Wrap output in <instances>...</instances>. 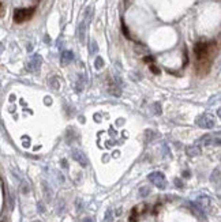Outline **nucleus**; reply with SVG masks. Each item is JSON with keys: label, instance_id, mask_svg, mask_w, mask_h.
I'll return each mask as SVG.
<instances>
[{"label": "nucleus", "instance_id": "nucleus-9", "mask_svg": "<svg viewBox=\"0 0 221 222\" xmlns=\"http://www.w3.org/2000/svg\"><path fill=\"white\" fill-rule=\"evenodd\" d=\"M86 27L87 25L85 22H81L79 26H78V30H77V34H78V38H79V42H85V38H86Z\"/></svg>", "mask_w": 221, "mask_h": 222}, {"label": "nucleus", "instance_id": "nucleus-22", "mask_svg": "<svg viewBox=\"0 0 221 222\" xmlns=\"http://www.w3.org/2000/svg\"><path fill=\"white\" fill-rule=\"evenodd\" d=\"M150 70H152V72H153V74H156V75H158L160 72H161V71H160V68L156 67L154 64H150Z\"/></svg>", "mask_w": 221, "mask_h": 222}, {"label": "nucleus", "instance_id": "nucleus-8", "mask_svg": "<svg viewBox=\"0 0 221 222\" xmlns=\"http://www.w3.org/2000/svg\"><path fill=\"white\" fill-rule=\"evenodd\" d=\"M72 60H74V53H72V52H71V50H63L62 56H60V64H62L63 67H66V65H68Z\"/></svg>", "mask_w": 221, "mask_h": 222}, {"label": "nucleus", "instance_id": "nucleus-14", "mask_svg": "<svg viewBox=\"0 0 221 222\" xmlns=\"http://www.w3.org/2000/svg\"><path fill=\"white\" fill-rule=\"evenodd\" d=\"M83 87H85V85H83V76L79 75V78H78V80H77V85H75V90H77L78 93H81L83 90Z\"/></svg>", "mask_w": 221, "mask_h": 222}, {"label": "nucleus", "instance_id": "nucleus-11", "mask_svg": "<svg viewBox=\"0 0 221 222\" xmlns=\"http://www.w3.org/2000/svg\"><path fill=\"white\" fill-rule=\"evenodd\" d=\"M93 15H94V11H93V7H86L85 12H83V22H85L86 25H89L91 22V18H93Z\"/></svg>", "mask_w": 221, "mask_h": 222}, {"label": "nucleus", "instance_id": "nucleus-6", "mask_svg": "<svg viewBox=\"0 0 221 222\" xmlns=\"http://www.w3.org/2000/svg\"><path fill=\"white\" fill-rule=\"evenodd\" d=\"M197 125L201 128H212V127H214V118L210 115H207V113L201 115L197 118Z\"/></svg>", "mask_w": 221, "mask_h": 222}, {"label": "nucleus", "instance_id": "nucleus-2", "mask_svg": "<svg viewBox=\"0 0 221 222\" xmlns=\"http://www.w3.org/2000/svg\"><path fill=\"white\" fill-rule=\"evenodd\" d=\"M35 12V7H30V8H17L14 11V22L15 23H23V22L29 21Z\"/></svg>", "mask_w": 221, "mask_h": 222}, {"label": "nucleus", "instance_id": "nucleus-10", "mask_svg": "<svg viewBox=\"0 0 221 222\" xmlns=\"http://www.w3.org/2000/svg\"><path fill=\"white\" fill-rule=\"evenodd\" d=\"M186 153H187L189 157H197V155L201 154V147H199V146H197V145L189 146V147L186 148Z\"/></svg>", "mask_w": 221, "mask_h": 222}, {"label": "nucleus", "instance_id": "nucleus-24", "mask_svg": "<svg viewBox=\"0 0 221 222\" xmlns=\"http://www.w3.org/2000/svg\"><path fill=\"white\" fill-rule=\"evenodd\" d=\"M143 60H145V63H153V60H154V59H153L152 56H146Z\"/></svg>", "mask_w": 221, "mask_h": 222}, {"label": "nucleus", "instance_id": "nucleus-3", "mask_svg": "<svg viewBox=\"0 0 221 222\" xmlns=\"http://www.w3.org/2000/svg\"><path fill=\"white\" fill-rule=\"evenodd\" d=\"M147 180L150 181L153 185H156L160 190H165L167 188V178H165L162 172H152L147 176Z\"/></svg>", "mask_w": 221, "mask_h": 222}, {"label": "nucleus", "instance_id": "nucleus-16", "mask_svg": "<svg viewBox=\"0 0 221 222\" xmlns=\"http://www.w3.org/2000/svg\"><path fill=\"white\" fill-rule=\"evenodd\" d=\"M103 65H104V60H103V57H96V60H94V68L96 70H101L103 68Z\"/></svg>", "mask_w": 221, "mask_h": 222}, {"label": "nucleus", "instance_id": "nucleus-12", "mask_svg": "<svg viewBox=\"0 0 221 222\" xmlns=\"http://www.w3.org/2000/svg\"><path fill=\"white\" fill-rule=\"evenodd\" d=\"M190 207H191V210L194 211L195 215H197V217H199V218H205V213H204L202 210H201V208L198 207V206H197L195 203H191V204H190Z\"/></svg>", "mask_w": 221, "mask_h": 222}, {"label": "nucleus", "instance_id": "nucleus-26", "mask_svg": "<svg viewBox=\"0 0 221 222\" xmlns=\"http://www.w3.org/2000/svg\"><path fill=\"white\" fill-rule=\"evenodd\" d=\"M82 222H93V219H91V218H83Z\"/></svg>", "mask_w": 221, "mask_h": 222}, {"label": "nucleus", "instance_id": "nucleus-4", "mask_svg": "<svg viewBox=\"0 0 221 222\" xmlns=\"http://www.w3.org/2000/svg\"><path fill=\"white\" fill-rule=\"evenodd\" d=\"M41 64H42V57L40 56V55H33L29 59V62H27L26 68L29 72L37 74V72L40 71V68H41Z\"/></svg>", "mask_w": 221, "mask_h": 222}, {"label": "nucleus", "instance_id": "nucleus-18", "mask_svg": "<svg viewBox=\"0 0 221 222\" xmlns=\"http://www.w3.org/2000/svg\"><path fill=\"white\" fill-rule=\"evenodd\" d=\"M98 52V45H97V41L94 40H91L90 41V53H96Z\"/></svg>", "mask_w": 221, "mask_h": 222}, {"label": "nucleus", "instance_id": "nucleus-21", "mask_svg": "<svg viewBox=\"0 0 221 222\" xmlns=\"http://www.w3.org/2000/svg\"><path fill=\"white\" fill-rule=\"evenodd\" d=\"M105 221H106V222H112V210H111V208H108V210H106Z\"/></svg>", "mask_w": 221, "mask_h": 222}, {"label": "nucleus", "instance_id": "nucleus-15", "mask_svg": "<svg viewBox=\"0 0 221 222\" xmlns=\"http://www.w3.org/2000/svg\"><path fill=\"white\" fill-rule=\"evenodd\" d=\"M138 221V207H134L131 210V215H130V222H137Z\"/></svg>", "mask_w": 221, "mask_h": 222}, {"label": "nucleus", "instance_id": "nucleus-7", "mask_svg": "<svg viewBox=\"0 0 221 222\" xmlns=\"http://www.w3.org/2000/svg\"><path fill=\"white\" fill-rule=\"evenodd\" d=\"M194 203L197 204L204 213H207V211L210 210V207H212V200H210V198H207V196H199V198L197 199V202H194Z\"/></svg>", "mask_w": 221, "mask_h": 222}, {"label": "nucleus", "instance_id": "nucleus-17", "mask_svg": "<svg viewBox=\"0 0 221 222\" xmlns=\"http://www.w3.org/2000/svg\"><path fill=\"white\" fill-rule=\"evenodd\" d=\"M121 32H123V34L127 37L128 40H131V37H130V32H128V29H127V26H126V23H124V19L121 18Z\"/></svg>", "mask_w": 221, "mask_h": 222}, {"label": "nucleus", "instance_id": "nucleus-20", "mask_svg": "<svg viewBox=\"0 0 221 222\" xmlns=\"http://www.w3.org/2000/svg\"><path fill=\"white\" fill-rule=\"evenodd\" d=\"M218 180H220V168H217L214 170V172H213V175H212V181L213 183H218Z\"/></svg>", "mask_w": 221, "mask_h": 222}, {"label": "nucleus", "instance_id": "nucleus-19", "mask_svg": "<svg viewBox=\"0 0 221 222\" xmlns=\"http://www.w3.org/2000/svg\"><path fill=\"white\" fill-rule=\"evenodd\" d=\"M149 194H150V188H149V187H142L141 190H139V195H141L142 198L147 196Z\"/></svg>", "mask_w": 221, "mask_h": 222}, {"label": "nucleus", "instance_id": "nucleus-13", "mask_svg": "<svg viewBox=\"0 0 221 222\" xmlns=\"http://www.w3.org/2000/svg\"><path fill=\"white\" fill-rule=\"evenodd\" d=\"M59 83H60V79L57 76H53V78H51V79H49V86L53 87V89H56V90L59 89V86H60Z\"/></svg>", "mask_w": 221, "mask_h": 222}, {"label": "nucleus", "instance_id": "nucleus-25", "mask_svg": "<svg viewBox=\"0 0 221 222\" xmlns=\"http://www.w3.org/2000/svg\"><path fill=\"white\" fill-rule=\"evenodd\" d=\"M175 184H176L177 187H183V183H180L179 178H176V180H175Z\"/></svg>", "mask_w": 221, "mask_h": 222}, {"label": "nucleus", "instance_id": "nucleus-5", "mask_svg": "<svg viewBox=\"0 0 221 222\" xmlns=\"http://www.w3.org/2000/svg\"><path fill=\"white\" fill-rule=\"evenodd\" d=\"M71 157H72V160L77 161L81 166H83V168L87 166V164H89L87 157H86V154L82 150H79V148H72V150H71Z\"/></svg>", "mask_w": 221, "mask_h": 222}, {"label": "nucleus", "instance_id": "nucleus-1", "mask_svg": "<svg viewBox=\"0 0 221 222\" xmlns=\"http://www.w3.org/2000/svg\"><path fill=\"white\" fill-rule=\"evenodd\" d=\"M195 68L199 75H206L216 56V41L197 42L194 46Z\"/></svg>", "mask_w": 221, "mask_h": 222}, {"label": "nucleus", "instance_id": "nucleus-23", "mask_svg": "<svg viewBox=\"0 0 221 222\" xmlns=\"http://www.w3.org/2000/svg\"><path fill=\"white\" fill-rule=\"evenodd\" d=\"M4 14H6V10H4L3 3L0 2V18H3V16H4Z\"/></svg>", "mask_w": 221, "mask_h": 222}, {"label": "nucleus", "instance_id": "nucleus-27", "mask_svg": "<svg viewBox=\"0 0 221 222\" xmlns=\"http://www.w3.org/2000/svg\"><path fill=\"white\" fill-rule=\"evenodd\" d=\"M34 222H40V221H34Z\"/></svg>", "mask_w": 221, "mask_h": 222}]
</instances>
